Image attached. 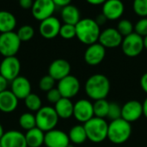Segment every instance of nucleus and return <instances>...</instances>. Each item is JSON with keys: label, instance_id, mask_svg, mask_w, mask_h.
<instances>
[{"label": "nucleus", "instance_id": "obj_12", "mask_svg": "<svg viewBox=\"0 0 147 147\" xmlns=\"http://www.w3.org/2000/svg\"><path fill=\"white\" fill-rule=\"evenodd\" d=\"M142 115L143 104L139 101H129L121 107V119L129 123L139 120Z\"/></svg>", "mask_w": 147, "mask_h": 147}, {"label": "nucleus", "instance_id": "obj_24", "mask_svg": "<svg viewBox=\"0 0 147 147\" xmlns=\"http://www.w3.org/2000/svg\"><path fill=\"white\" fill-rule=\"evenodd\" d=\"M61 18H62L63 22L66 24L76 25L81 20L80 11L76 6L69 4V5L62 8Z\"/></svg>", "mask_w": 147, "mask_h": 147}, {"label": "nucleus", "instance_id": "obj_27", "mask_svg": "<svg viewBox=\"0 0 147 147\" xmlns=\"http://www.w3.org/2000/svg\"><path fill=\"white\" fill-rule=\"evenodd\" d=\"M109 103L106 99H102L98 101H95L93 103V110L94 116L101 119H105L108 116Z\"/></svg>", "mask_w": 147, "mask_h": 147}, {"label": "nucleus", "instance_id": "obj_21", "mask_svg": "<svg viewBox=\"0 0 147 147\" xmlns=\"http://www.w3.org/2000/svg\"><path fill=\"white\" fill-rule=\"evenodd\" d=\"M18 101L11 90H5L0 93V111L4 113L14 112L18 106Z\"/></svg>", "mask_w": 147, "mask_h": 147}, {"label": "nucleus", "instance_id": "obj_6", "mask_svg": "<svg viewBox=\"0 0 147 147\" xmlns=\"http://www.w3.org/2000/svg\"><path fill=\"white\" fill-rule=\"evenodd\" d=\"M21 41L14 31L0 34V54L3 57L16 56L21 47Z\"/></svg>", "mask_w": 147, "mask_h": 147}, {"label": "nucleus", "instance_id": "obj_19", "mask_svg": "<svg viewBox=\"0 0 147 147\" xmlns=\"http://www.w3.org/2000/svg\"><path fill=\"white\" fill-rule=\"evenodd\" d=\"M1 147H28L25 134L16 130L5 132L0 139Z\"/></svg>", "mask_w": 147, "mask_h": 147}, {"label": "nucleus", "instance_id": "obj_40", "mask_svg": "<svg viewBox=\"0 0 147 147\" xmlns=\"http://www.w3.org/2000/svg\"><path fill=\"white\" fill-rule=\"evenodd\" d=\"M140 87L142 88V90L147 94V72L146 74H144L140 79Z\"/></svg>", "mask_w": 147, "mask_h": 147}, {"label": "nucleus", "instance_id": "obj_10", "mask_svg": "<svg viewBox=\"0 0 147 147\" xmlns=\"http://www.w3.org/2000/svg\"><path fill=\"white\" fill-rule=\"evenodd\" d=\"M55 4L53 0H34L32 6V15L38 21H43L53 16L55 10Z\"/></svg>", "mask_w": 147, "mask_h": 147}, {"label": "nucleus", "instance_id": "obj_46", "mask_svg": "<svg viewBox=\"0 0 147 147\" xmlns=\"http://www.w3.org/2000/svg\"><path fill=\"white\" fill-rule=\"evenodd\" d=\"M144 45H145V49H147V36L144 37Z\"/></svg>", "mask_w": 147, "mask_h": 147}, {"label": "nucleus", "instance_id": "obj_9", "mask_svg": "<svg viewBox=\"0 0 147 147\" xmlns=\"http://www.w3.org/2000/svg\"><path fill=\"white\" fill-rule=\"evenodd\" d=\"M57 88L62 98L71 100L78 94L80 90V81L76 76L69 75L59 81Z\"/></svg>", "mask_w": 147, "mask_h": 147}, {"label": "nucleus", "instance_id": "obj_4", "mask_svg": "<svg viewBox=\"0 0 147 147\" xmlns=\"http://www.w3.org/2000/svg\"><path fill=\"white\" fill-rule=\"evenodd\" d=\"M87 139L93 143H101L108 139L109 124L105 119L93 117L84 125Z\"/></svg>", "mask_w": 147, "mask_h": 147}, {"label": "nucleus", "instance_id": "obj_25", "mask_svg": "<svg viewBox=\"0 0 147 147\" xmlns=\"http://www.w3.org/2000/svg\"><path fill=\"white\" fill-rule=\"evenodd\" d=\"M16 26V18L9 11L0 10V33L11 32Z\"/></svg>", "mask_w": 147, "mask_h": 147}, {"label": "nucleus", "instance_id": "obj_31", "mask_svg": "<svg viewBox=\"0 0 147 147\" xmlns=\"http://www.w3.org/2000/svg\"><path fill=\"white\" fill-rule=\"evenodd\" d=\"M16 34L21 42H28L34 37V29L30 25H23L17 30Z\"/></svg>", "mask_w": 147, "mask_h": 147}, {"label": "nucleus", "instance_id": "obj_7", "mask_svg": "<svg viewBox=\"0 0 147 147\" xmlns=\"http://www.w3.org/2000/svg\"><path fill=\"white\" fill-rule=\"evenodd\" d=\"M121 46L125 55L128 57H136L140 55L145 49L144 37L134 32L131 35L123 37Z\"/></svg>", "mask_w": 147, "mask_h": 147}, {"label": "nucleus", "instance_id": "obj_22", "mask_svg": "<svg viewBox=\"0 0 147 147\" xmlns=\"http://www.w3.org/2000/svg\"><path fill=\"white\" fill-rule=\"evenodd\" d=\"M73 108L74 104L70 99L66 98H61L54 105V109L59 118L63 120H67L73 116Z\"/></svg>", "mask_w": 147, "mask_h": 147}, {"label": "nucleus", "instance_id": "obj_16", "mask_svg": "<svg viewBox=\"0 0 147 147\" xmlns=\"http://www.w3.org/2000/svg\"><path fill=\"white\" fill-rule=\"evenodd\" d=\"M44 144L47 147H67L71 142L67 133L61 130L53 129L45 133Z\"/></svg>", "mask_w": 147, "mask_h": 147}, {"label": "nucleus", "instance_id": "obj_15", "mask_svg": "<svg viewBox=\"0 0 147 147\" xmlns=\"http://www.w3.org/2000/svg\"><path fill=\"white\" fill-rule=\"evenodd\" d=\"M61 23L59 20L55 16L48 17L40 22L39 26L40 34L46 39H53L59 35Z\"/></svg>", "mask_w": 147, "mask_h": 147}, {"label": "nucleus", "instance_id": "obj_30", "mask_svg": "<svg viewBox=\"0 0 147 147\" xmlns=\"http://www.w3.org/2000/svg\"><path fill=\"white\" fill-rule=\"evenodd\" d=\"M116 29L119 31V33L123 37H125V36H127L131 35L132 33H134V26L131 21H129L127 19H121L118 23Z\"/></svg>", "mask_w": 147, "mask_h": 147}, {"label": "nucleus", "instance_id": "obj_48", "mask_svg": "<svg viewBox=\"0 0 147 147\" xmlns=\"http://www.w3.org/2000/svg\"><path fill=\"white\" fill-rule=\"evenodd\" d=\"M0 147H1V144H0Z\"/></svg>", "mask_w": 147, "mask_h": 147}, {"label": "nucleus", "instance_id": "obj_33", "mask_svg": "<svg viewBox=\"0 0 147 147\" xmlns=\"http://www.w3.org/2000/svg\"><path fill=\"white\" fill-rule=\"evenodd\" d=\"M55 80L52 78L49 75H44L39 81V88L43 92H48L51 89L54 88L55 85Z\"/></svg>", "mask_w": 147, "mask_h": 147}, {"label": "nucleus", "instance_id": "obj_45", "mask_svg": "<svg viewBox=\"0 0 147 147\" xmlns=\"http://www.w3.org/2000/svg\"><path fill=\"white\" fill-rule=\"evenodd\" d=\"M4 131H3V126H2V124L0 123V139H1V138L3 137V135L4 134Z\"/></svg>", "mask_w": 147, "mask_h": 147}, {"label": "nucleus", "instance_id": "obj_34", "mask_svg": "<svg viewBox=\"0 0 147 147\" xmlns=\"http://www.w3.org/2000/svg\"><path fill=\"white\" fill-rule=\"evenodd\" d=\"M107 118L111 121L121 118V107L117 102L109 103V108Z\"/></svg>", "mask_w": 147, "mask_h": 147}, {"label": "nucleus", "instance_id": "obj_38", "mask_svg": "<svg viewBox=\"0 0 147 147\" xmlns=\"http://www.w3.org/2000/svg\"><path fill=\"white\" fill-rule=\"evenodd\" d=\"M19 1V5L22 8V9H25V10H28V9H32V6H33V0H18Z\"/></svg>", "mask_w": 147, "mask_h": 147}, {"label": "nucleus", "instance_id": "obj_29", "mask_svg": "<svg viewBox=\"0 0 147 147\" xmlns=\"http://www.w3.org/2000/svg\"><path fill=\"white\" fill-rule=\"evenodd\" d=\"M19 125L20 126L26 130H31L34 127H36V120H35V115H34L31 113H24L19 117Z\"/></svg>", "mask_w": 147, "mask_h": 147}, {"label": "nucleus", "instance_id": "obj_42", "mask_svg": "<svg viewBox=\"0 0 147 147\" xmlns=\"http://www.w3.org/2000/svg\"><path fill=\"white\" fill-rule=\"evenodd\" d=\"M7 87H8V81L0 75V93L7 90Z\"/></svg>", "mask_w": 147, "mask_h": 147}, {"label": "nucleus", "instance_id": "obj_37", "mask_svg": "<svg viewBox=\"0 0 147 147\" xmlns=\"http://www.w3.org/2000/svg\"><path fill=\"white\" fill-rule=\"evenodd\" d=\"M61 98H62V96H61L59 91L58 90V88H54L47 93V100L52 104L55 105Z\"/></svg>", "mask_w": 147, "mask_h": 147}, {"label": "nucleus", "instance_id": "obj_14", "mask_svg": "<svg viewBox=\"0 0 147 147\" xmlns=\"http://www.w3.org/2000/svg\"><path fill=\"white\" fill-rule=\"evenodd\" d=\"M106 56V49L99 42L88 46L84 52V61L90 66L99 65Z\"/></svg>", "mask_w": 147, "mask_h": 147}, {"label": "nucleus", "instance_id": "obj_47", "mask_svg": "<svg viewBox=\"0 0 147 147\" xmlns=\"http://www.w3.org/2000/svg\"><path fill=\"white\" fill-rule=\"evenodd\" d=\"M67 147H74V146H73V145H71V144H70V145H69Z\"/></svg>", "mask_w": 147, "mask_h": 147}, {"label": "nucleus", "instance_id": "obj_5", "mask_svg": "<svg viewBox=\"0 0 147 147\" xmlns=\"http://www.w3.org/2000/svg\"><path fill=\"white\" fill-rule=\"evenodd\" d=\"M59 119V118L54 107L49 106L42 107L35 114L36 126L44 133H47L55 129L58 125Z\"/></svg>", "mask_w": 147, "mask_h": 147}, {"label": "nucleus", "instance_id": "obj_28", "mask_svg": "<svg viewBox=\"0 0 147 147\" xmlns=\"http://www.w3.org/2000/svg\"><path fill=\"white\" fill-rule=\"evenodd\" d=\"M25 107L31 112H38L42 107V101L39 95L36 94H30L24 100Z\"/></svg>", "mask_w": 147, "mask_h": 147}, {"label": "nucleus", "instance_id": "obj_35", "mask_svg": "<svg viewBox=\"0 0 147 147\" xmlns=\"http://www.w3.org/2000/svg\"><path fill=\"white\" fill-rule=\"evenodd\" d=\"M134 11L141 17H147V0H134Z\"/></svg>", "mask_w": 147, "mask_h": 147}, {"label": "nucleus", "instance_id": "obj_11", "mask_svg": "<svg viewBox=\"0 0 147 147\" xmlns=\"http://www.w3.org/2000/svg\"><path fill=\"white\" fill-rule=\"evenodd\" d=\"M73 117L81 123H86L91 120L94 116L93 103L89 100L81 99L74 104Z\"/></svg>", "mask_w": 147, "mask_h": 147}, {"label": "nucleus", "instance_id": "obj_23", "mask_svg": "<svg viewBox=\"0 0 147 147\" xmlns=\"http://www.w3.org/2000/svg\"><path fill=\"white\" fill-rule=\"evenodd\" d=\"M25 139L28 147H40L44 144L45 133L36 126L27 131Z\"/></svg>", "mask_w": 147, "mask_h": 147}, {"label": "nucleus", "instance_id": "obj_1", "mask_svg": "<svg viewBox=\"0 0 147 147\" xmlns=\"http://www.w3.org/2000/svg\"><path fill=\"white\" fill-rule=\"evenodd\" d=\"M110 91V81L109 78L102 74H96L88 78L85 83V93L87 96L98 101L106 99Z\"/></svg>", "mask_w": 147, "mask_h": 147}, {"label": "nucleus", "instance_id": "obj_18", "mask_svg": "<svg viewBox=\"0 0 147 147\" xmlns=\"http://www.w3.org/2000/svg\"><path fill=\"white\" fill-rule=\"evenodd\" d=\"M71 64L65 59H56L48 68V75L55 81H59L68 76L71 72Z\"/></svg>", "mask_w": 147, "mask_h": 147}, {"label": "nucleus", "instance_id": "obj_26", "mask_svg": "<svg viewBox=\"0 0 147 147\" xmlns=\"http://www.w3.org/2000/svg\"><path fill=\"white\" fill-rule=\"evenodd\" d=\"M70 142L75 145H81L84 143L87 139V134L83 125H76L71 128L68 133Z\"/></svg>", "mask_w": 147, "mask_h": 147}, {"label": "nucleus", "instance_id": "obj_32", "mask_svg": "<svg viewBox=\"0 0 147 147\" xmlns=\"http://www.w3.org/2000/svg\"><path fill=\"white\" fill-rule=\"evenodd\" d=\"M59 36L66 40H70L76 37V26L64 23L63 25H61L59 30Z\"/></svg>", "mask_w": 147, "mask_h": 147}, {"label": "nucleus", "instance_id": "obj_36", "mask_svg": "<svg viewBox=\"0 0 147 147\" xmlns=\"http://www.w3.org/2000/svg\"><path fill=\"white\" fill-rule=\"evenodd\" d=\"M134 32L142 37L147 36V17L140 18L134 25Z\"/></svg>", "mask_w": 147, "mask_h": 147}, {"label": "nucleus", "instance_id": "obj_3", "mask_svg": "<svg viewBox=\"0 0 147 147\" xmlns=\"http://www.w3.org/2000/svg\"><path fill=\"white\" fill-rule=\"evenodd\" d=\"M132 134L131 123L118 119L110 121L108 128V139L115 145H121L127 142Z\"/></svg>", "mask_w": 147, "mask_h": 147}, {"label": "nucleus", "instance_id": "obj_13", "mask_svg": "<svg viewBox=\"0 0 147 147\" xmlns=\"http://www.w3.org/2000/svg\"><path fill=\"white\" fill-rule=\"evenodd\" d=\"M123 36L115 28H107L101 31L98 42L105 49H115L121 45Z\"/></svg>", "mask_w": 147, "mask_h": 147}, {"label": "nucleus", "instance_id": "obj_43", "mask_svg": "<svg viewBox=\"0 0 147 147\" xmlns=\"http://www.w3.org/2000/svg\"><path fill=\"white\" fill-rule=\"evenodd\" d=\"M86 1L92 5H100V4H103L107 0H86Z\"/></svg>", "mask_w": 147, "mask_h": 147}, {"label": "nucleus", "instance_id": "obj_39", "mask_svg": "<svg viewBox=\"0 0 147 147\" xmlns=\"http://www.w3.org/2000/svg\"><path fill=\"white\" fill-rule=\"evenodd\" d=\"M53 2L54 3L55 6H59V7H65L69 4H71V0H53Z\"/></svg>", "mask_w": 147, "mask_h": 147}, {"label": "nucleus", "instance_id": "obj_2", "mask_svg": "<svg viewBox=\"0 0 147 147\" xmlns=\"http://www.w3.org/2000/svg\"><path fill=\"white\" fill-rule=\"evenodd\" d=\"M76 37L85 45L98 42L101 34L100 26L95 19L86 17L81 19L76 25Z\"/></svg>", "mask_w": 147, "mask_h": 147}, {"label": "nucleus", "instance_id": "obj_20", "mask_svg": "<svg viewBox=\"0 0 147 147\" xmlns=\"http://www.w3.org/2000/svg\"><path fill=\"white\" fill-rule=\"evenodd\" d=\"M11 92L18 100H25L31 94V83L24 76L19 75L11 81Z\"/></svg>", "mask_w": 147, "mask_h": 147}, {"label": "nucleus", "instance_id": "obj_41", "mask_svg": "<svg viewBox=\"0 0 147 147\" xmlns=\"http://www.w3.org/2000/svg\"><path fill=\"white\" fill-rule=\"evenodd\" d=\"M95 21L96 22V23H97L99 26H102V25L105 24V23L108 21V19L106 18V16H105L102 13H101V14H99V15L96 17Z\"/></svg>", "mask_w": 147, "mask_h": 147}, {"label": "nucleus", "instance_id": "obj_8", "mask_svg": "<svg viewBox=\"0 0 147 147\" xmlns=\"http://www.w3.org/2000/svg\"><path fill=\"white\" fill-rule=\"evenodd\" d=\"M21 62L16 56L4 57L0 63V75L8 81H12L19 76Z\"/></svg>", "mask_w": 147, "mask_h": 147}, {"label": "nucleus", "instance_id": "obj_44", "mask_svg": "<svg viewBox=\"0 0 147 147\" xmlns=\"http://www.w3.org/2000/svg\"><path fill=\"white\" fill-rule=\"evenodd\" d=\"M143 104V115L147 119V98L144 101Z\"/></svg>", "mask_w": 147, "mask_h": 147}, {"label": "nucleus", "instance_id": "obj_17", "mask_svg": "<svg viewBox=\"0 0 147 147\" xmlns=\"http://www.w3.org/2000/svg\"><path fill=\"white\" fill-rule=\"evenodd\" d=\"M125 10L124 3L121 0H107L102 8V13L108 20L115 21L121 17Z\"/></svg>", "mask_w": 147, "mask_h": 147}]
</instances>
